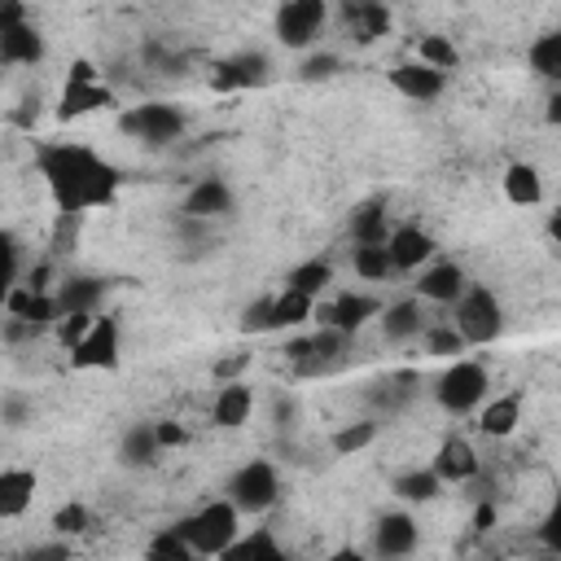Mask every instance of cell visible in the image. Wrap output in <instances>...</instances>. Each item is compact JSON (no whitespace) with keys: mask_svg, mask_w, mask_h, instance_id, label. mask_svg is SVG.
<instances>
[{"mask_svg":"<svg viewBox=\"0 0 561 561\" xmlns=\"http://www.w3.org/2000/svg\"><path fill=\"white\" fill-rule=\"evenodd\" d=\"M35 162H39V175H44V184L61 210L83 215L92 206L114 202L118 171L105 158H96L88 145H39Z\"/></svg>","mask_w":561,"mask_h":561,"instance_id":"cell-1","label":"cell"},{"mask_svg":"<svg viewBox=\"0 0 561 561\" xmlns=\"http://www.w3.org/2000/svg\"><path fill=\"white\" fill-rule=\"evenodd\" d=\"M237 522H241V508L232 500H210L206 508H197L193 517L180 522V535L188 539V548L197 557H224L237 539Z\"/></svg>","mask_w":561,"mask_h":561,"instance_id":"cell-2","label":"cell"},{"mask_svg":"<svg viewBox=\"0 0 561 561\" xmlns=\"http://www.w3.org/2000/svg\"><path fill=\"white\" fill-rule=\"evenodd\" d=\"M118 131L131 140H145V145H171L184 131V114L167 101H145V105H131L118 114Z\"/></svg>","mask_w":561,"mask_h":561,"instance_id":"cell-3","label":"cell"},{"mask_svg":"<svg viewBox=\"0 0 561 561\" xmlns=\"http://www.w3.org/2000/svg\"><path fill=\"white\" fill-rule=\"evenodd\" d=\"M39 57H44V39L26 22L22 0H0V61L4 66H35Z\"/></svg>","mask_w":561,"mask_h":561,"instance_id":"cell-4","label":"cell"},{"mask_svg":"<svg viewBox=\"0 0 561 561\" xmlns=\"http://www.w3.org/2000/svg\"><path fill=\"white\" fill-rule=\"evenodd\" d=\"M456 329L465 333V342L473 346H486L500 337L504 329V311H500V298L491 289H465L456 298Z\"/></svg>","mask_w":561,"mask_h":561,"instance_id":"cell-5","label":"cell"},{"mask_svg":"<svg viewBox=\"0 0 561 561\" xmlns=\"http://www.w3.org/2000/svg\"><path fill=\"white\" fill-rule=\"evenodd\" d=\"M486 386H491V381H486V368L456 355V364L438 377V403H443L447 412L465 416V412H473V408L486 399Z\"/></svg>","mask_w":561,"mask_h":561,"instance_id":"cell-6","label":"cell"},{"mask_svg":"<svg viewBox=\"0 0 561 561\" xmlns=\"http://www.w3.org/2000/svg\"><path fill=\"white\" fill-rule=\"evenodd\" d=\"M276 495H280V478H276V469H272L267 460L241 465V469L232 473V482H228V500H232L241 513H263V508L276 504Z\"/></svg>","mask_w":561,"mask_h":561,"instance_id":"cell-7","label":"cell"},{"mask_svg":"<svg viewBox=\"0 0 561 561\" xmlns=\"http://www.w3.org/2000/svg\"><path fill=\"white\" fill-rule=\"evenodd\" d=\"M324 26V0H285L276 9V39L285 48H307Z\"/></svg>","mask_w":561,"mask_h":561,"instance_id":"cell-8","label":"cell"},{"mask_svg":"<svg viewBox=\"0 0 561 561\" xmlns=\"http://www.w3.org/2000/svg\"><path fill=\"white\" fill-rule=\"evenodd\" d=\"M70 364L75 368H114L118 364V320L96 316L92 329L70 346Z\"/></svg>","mask_w":561,"mask_h":561,"instance_id":"cell-9","label":"cell"},{"mask_svg":"<svg viewBox=\"0 0 561 561\" xmlns=\"http://www.w3.org/2000/svg\"><path fill=\"white\" fill-rule=\"evenodd\" d=\"M263 79H267V57H263V53H237V57L210 66V83H215L219 92H232V88H259Z\"/></svg>","mask_w":561,"mask_h":561,"instance_id":"cell-10","label":"cell"},{"mask_svg":"<svg viewBox=\"0 0 561 561\" xmlns=\"http://www.w3.org/2000/svg\"><path fill=\"white\" fill-rule=\"evenodd\" d=\"M4 311H9V316H22V320H31V324H53V320H61V302H57L48 289H31L26 280H22V285H9Z\"/></svg>","mask_w":561,"mask_h":561,"instance_id":"cell-11","label":"cell"},{"mask_svg":"<svg viewBox=\"0 0 561 561\" xmlns=\"http://www.w3.org/2000/svg\"><path fill=\"white\" fill-rule=\"evenodd\" d=\"M390 83H394V92H403L408 101H434V96H443V70L438 66H425V61H403V66H394L390 70Z\"/></svg>","mask_w":561,"mask_h":561,"instance_id":"cell-12","label":"cell"},{"mask_svg":"<svg viewBox=\"0 0 561 561\" xmlns=\"http://www.w3.org/2000/svg\"><path fill=\"white\" fill-rule=\"evenodd\" d=\"M373 316H381V302H377V298H368V294H337V298L320 311V324H333V329H342V333H355V329H364Z\"/></svg>","mask_w":561,"mask_h":561,"instance_id":"cell-13","label":"cell"},{"mask_svg":"<svg viewBox=\"0 0 561 561\" xmlns=\"http://www.w3.org/2000/svg\"><path fill=\"white\" fill-rule=\"evenodd\" d=\"M342 22L359 44H373L390 31V9L381 0H342Z\"/></svg>","mask_w":561,"mask_h":561,"instance_id":"cell-14","label":"cell"},{"mask_svg":"<svg viewBox=\"0 0 561 561\" xmlns=\"http://www.w3.org/2000/svg\"><path fill=\"white\" fill-rule=\"evenodd\" d=\"M416 522L408 513H386L377 526H373V552L377 557H408L416 548Z\"/></svg>","mask_w":561,"mask_h":561,"instance_id":"cell-15","label":"cell"},{"mask_svg":"<svg viewBox=\"0 0 561 561\" xmlns=\"http://www.w3.org/2000/svg\"><path fill=\"white\" fill-rule=\"evenodd\" d=\"M386 250H390V259H394V272H412V267H421V263L434 254V241H430V232H421L416 224H399V228H390Z\"/></svg>","mask_w":561,"mask_h":561,"instance_id":"cell-16","label":"cell"},{"mask_svg":"<svg viewBox=\"0 0 561 561\" xmlns=\"http://www.w3.org/2000/svg\"><path fill=\"white\" fill-rule=\"evenodd\" d=\"M228 210H232V188H228L224 180H202V184H193L188 197H184V215H188V219H219V215H228Z\"/></svg>","mask_w":561,"mask_h":561,"instance_id":"cell-17","label":"cell"},{"mask_svg":"<svg viewBox=\"0 0 561 561\" xmlns=\"http://www.w3.org/2000/svg\"><path fill=\"white\" fill-rule=\"evenodd\" d=\"M434 469H438L443 482H469V478H478V451L465 438H443L438 456H434Z\"/></svg>","mask_w":561,"mask_h":561,"instance_id":"cell-18","label":"cell"},{"mask_svg":"<svg viewBox=\"0 0 561 561\" xmlns=\"http://www.w3.org/2000/svg\"><path fill=\"white\" fill-rule=\"evenodd\" d=\"M101 105H114V92L105 88V83H96V79H70L66 83V92H61V105H57V114L61 118H79V114H88V110H101Z\"/></svg>","mask_w":561,"mask_h":561,"instance_id":"cell-19","label":"cell"},{"mask_svg":"<svg viewBox=\"0 0 561 561\" xmlns=\"http://www.w3.org/2000/svg\"><path fill=\"white\" fill-rule=\"evenodd\" d=\"M416 294L430 298V302H456V298L465 294V272H460L456 263H434V267L421 272Z\"/></svg>","mask_w":561,"mask_h":561,"instance_id":"cell-20","label":"cell"},{"mask_svg":"<svg viewBox=\"0 0 561 561\" xmlns=\"http://www.w3.org/2000/svg\"><path fill=\"white\" fill-rule=\"evenodd\" d=\"M250 408H254V394L245 381H228L219 394H215V425L224 430H237L250 421Z\"/></svg>","mask_w":561,"mask_h":561,"instance_id":"cell-21","label":"cell"},{"mask_svg":"<svg viewBox=\"0 0 561 561\" xmlns=\"http://www.w3.org/2000/svg\"><path fill=\"white\" fill-rule=\"evenodd\" d=\"M35 500V473L31 469H4L0 473V517H22Z\"/></svg>","mask_w":561,"mask_h":561,"instance_id":"cell-22","label":"cell"},{"mask_svg":"<svg viewBox=\"0 0 561 561\" xmlns=\"http://www.w3.org/2000/svg\"><path fill=\"white\" fill-rule=\"evenodd\" d=\"M101 298H105V280H96V276H70V280H61V294H57L61 316H66V311H88V316H96Z\"/></svg>","mask_w":561,"mask_h":561,"instance_id":"cell-23","label":"cell"},{"mask_svg":"<svg viewBox=\"0 0 561 561\" xmlns=\"http://www.w3.org/2000/svg\"><path fill=\"white\" fill-rule=\"evenodd\" d=\"M517 421H522V399H517V394H500V399L482 403L478 430H482L486 438H504V434L517 430Z\"/></svg>","mask_w":561,"mask_h":561,"instance_id":"cell-24","label":"cell"},{"mask_svg":"<svg viewBox=\"0 0 561 561\" xmlns=\"http://www.w3.org/2000/svg\"><path fill=\"white\" fill-rule=\"evenodd\" d=\"M351 237H355V245H386L390 241L386 206L381 202H364L359 210H351Z\"/></svg>","mask_w":561,"mask_h":561,"instance_id":"cell-25","label":"cell"},{"mask_svg":"<svg viewBox=\"0 0 561 561\" xmlns=\"http://www.w3.org/2000/svg\"><path fill=\"white\" fill-rule=\"evenodd\" d=\"M421 329H425V320H421V302H412V298L390 302V307L381 311V333H386L390 342H408V337H416Z\"/></svg>","mask_w":561,"mask_h":561,"instance_id":"cell-26","label":"cell"},{"mask_svg":"<svg viewBox=\"0 0 561 561\" xmlns=\"http://www.w3.org/2000/svg\"><path fill=\"white\" fill-rule=\"evenodd\" d=\"M311 302H316L311 294L285 285V289L272 298V329H294V324H302V320L311 316Z\"/></svg>","mask_w":561,"mask_h":561,"instance_id":"cell-27","label":"cell"},{"mask_svg":"<svg viewBox=\"0 0 561 561\" xmlns=\"http://www.w3.org/2000/svg\"><path fill=\"white\" fill-rule=\"evenodd\" d=\"M158 451H162L158 430H153V425H131V430L123 434L118 460H123V465H153V456H158Z\"/></svg>","mask_w":561,"mask_h":561,"instance_id":"cell-28","label":"cell"},{"mask_svg":"<svg viewBox=\"0 0 561 561\" xmlns=\"http://www.w3.org/2000/svg\"><path fill=\"white\" fill-rule=\"evenodd\" d=\"M504 193H508V202H517V206H535V202L543 197L539 171L526 167V162H513V167L504 171Z\"/></svg>","mask_w":561,"mask_h":561,"instance_id":"cell-29","label":"cell"},{"mask_svg":"<svg viewBox=\"0 0 561 561\" xmlns=\"http://www.w3.org/2000/svg\"><path fill=\"white\" fill-rule=\"evenodd\" d=\"M438 486H443L438 469H408V473H399V478H394V495H399V500H412V504L434 500V495H438Z\"/></svg>","mask_w":561,"mask_h":561,"instance_id":"cell-30","label":"cell"},{"mask_svg":"<svg viewBox=\"0 0 561 561\" xmlns=\"http://www.w3.org/2000/svg\"><path fill=\"white\" fill-rule=\"evenodd\" d=\"M530 70H535L539 79H548V83L561 88V35H557V31H552V35H539V39L530 44Z\"/></svg>","mask_w":561,"mask_h":561,"instance_id":"cell-31","label":"cell"},{"mask_svg":"<svg viewBox=\"0 0 561 561\" xmlns=\"http://www.w3.org/2000/svg\"><path fill=\"white\" fill-rule=\"evenodd\" d=\"M351 263H355V272H359L364 280H386V276L394 272V259H390L386 245H355Z\"/></svg>","mask_w":561,"mask_h":561,"instance_id":"cell-32","label":"cell"},{"mask_svg":"<svg viewBox=\"0 0 561 561\" xmlns=\"http://www.w3.org/2000/svg\"><path fill=\"white\" fill-rule=\"evenodd\" d=\"M224 557H228V561H254V557L276 561V557H280V543L272 539V530H254V535H245V539H232V548H228Z\"/></svg>","mask_w":561,"mask_h":561,"instance_id":"cell-33","label":"cell"},{"mask_svg":"<svg viewBox=\"0 0 561 561\" xmlns=\"http://www.w3.org/2000/svg\"><path fill=\"white\" fill-rule=\"evenodd\" d=\"M329 280H333V272H329V263H324V259L298 263V267L289 272V285H294V289H302V294H311V298H316V294H320Z\"/></svg>","mask_w":561,"mask_h":561,"instance_id":"cell-34","label":"cell"},{"mask_svg":"<svg viewBox=\"0 0 561 561\" xmlns=\"http://www.w3.org/2000/svg\"><path fill=\"white\" fill-rule=\"evenodd\" d=\"M373 438H377V421H355V425H342L333 434V451L337 456H351V451H364Z\"/></svg>","mask_w":561,"mask_h":561,"instance_id":"cell-35","label":"cell"},{"mask_svg":"<svg viewBox=\"0 0 561 561\" xmlns=\"http://www.w3.org/2000/svg\"><path fill=\"white\" fill-rule=\"evenodd\" d=\"M145 552H149L153 561H184V557H193V548H188V539L180 535V526H171V530L153 535Z\"/></svg>","mask_w":561,"mask_h":561,"instance_id":"cell-36","label":"cell"},{"mask_svg":"<svg viewBox=\"0 0 561 561\" xmlns=\"http://www.w3.org/2000/svg\"><path fill=\"white\" fill-rule=\"evenodd\" d=\"M465 346H469V342H465V333H460L456 324H451V329H425V351H430V355L456 359Z\"/></svg>","mask_w":561,"mask_h":561,"instance_id":"cell-37","label":"cell"},{"mask_svg":"<svg viewBox=\"0 0 561 561\" xmlns=\"http://www.w3.org/2000/svg\"><path fill=\"white\" fill-rule=\"evenodd\" d=\"M416 53H421V61H425V66H438V70H451V66L460 61V57H456V48H451L443 35H425Z\"/></svg>","mask_w":561,"mask_h":561,"instance_id":"cell-38","label":"cell"},{"mask_svg":"<svg viewBox=\"0 0 561 561\" xmlns=\"http://www.w3.org/2000/svg\"><path fill=\"white\" fill-rule=\"evenodd\" d=\"M53 530L57 535H83L88 530V508L83 504H61L57 517H53Z\"/></svg>","mask_w":561,"mask_h":561,"instance_id":"cell-39","label":"cell"},{"mask_svg":"<svg viewBox=\"0 0 561 561\" xmlns=\"http://www.w3.org/2000/svg\"><path fill=\"white\" fill-rule=\"evenodd\" d=\"M333 75H337V57H333V53H316V57H307V61L298 66V79H302V83L333 79Z\"/></svg>","mask_w":561,"mask_h":561,"instance_id":"cell-40","label":"cell"},{"mask_svg":"<svg viewBox=\"0 0 561 561\" xmlns=\"http://www.w3.org/2000/svg\"><path fill=\"white\" fill-rule=\"evenodd\" d=\"M241 329L245 333H267L272 329V298H254L245 307V316H241Z\"/></svg>","mask_w":561,"mask_h":561,"instance_id":"cell-41","label":"cell"},{"mask_svg":"<svg viewBox=\"0 0 561 561\" xmlns=\"http://www.w3.org/2000/svg\"><path fill=\"white\" fill-rule=\"evenodd\" d=\"M539 535H543L548 552H557V557H561V491H557V500H552V508H548V517H543Z\"/></svg>","mask_w":561,"mask_h":561,"instance_id":"cell-42","label":"cell"},{"mask_svg":"<svg viewBox=\"0 0 561 561\" xmlns=\"http://www.w3.org/2000/svg\"><path fill=\"white\" fill-rule=\"evenodd\" d=\"M245 364H250V351H237L232 359H219V364H215V377H224V381H237V377L245 373Z\"/></svg>","mask_w":561,"mask_h":561,"instance_id":"cell-43","label":"cell"},{"mask_svg":"<svg viewBox=\"0 0 561 561\" xmlns=\"http://www.w3.org/2000/svg\"><path fill=\"white\" fill-rule=\"evenodd\" d=\"M153 430H158V443H162V447H180V443H184V430H180L175 421H162V425H153Z\"/></svg>","mask_w":561,"mask_h":561,"instance_id":"cell-44","label":"cell"},{"mask_svg":"<svg viewBox=\"0 0 561 561\" xmlns=\"http://www.w3.org/2000/svg\"><path fill=\"white\" fill-rule=\"evenodd\" d=\"M473 526H478V530H491V526H495V504L482 500V504L473 508Z\"/></svg>","mask_w":561,"mask_h":561,"instance_id":"cell-45","label":"cell"},{"mask_svg":"<svg viewBox=\"0 0 561 561\" xmlns=\"http://www.w3.org/2000/svg\"><path fill=\"white\" fill-rule=\"evenodd\" d=\"M48 276H53V267H48V263H39V267H31V272H26V285H31V289H48Z\"/></svg>","mask_w":561,"mask_h":561,"instance_id":"cell-46","label":"cell"},{"mask_svg":"<svg viewBox=\"0 0 561 561\" xmlns=\"http://www.w3.org/2000/svg\"><path fill=\"white\" fill-rule=\"evenodd\" d=\"M53 557H70V548L66 543H48V548H35L31 552V561H53Z\"/></svg>","mask_w":561,"mask_h":561,"instance_id":"cell-47","label":"cell"},{"mask_svg":"<svg viewBox=\"0 0 561 561\" xmlns=\"http://www.w3.org/2000/svg\"><path fill=\"white\" fill-rule=\"evenodd\" d=\"M4 421L9 425H22V399H13V394L4 399Z\"/></svg>","mask_w":561,"mask_h":561,"instance_id":"cell-48","label":"cell"},{"mask_svg":"<svg viewBox=\"0 0 561 561\" xmlns=\"http://www.w3.org/2000/svg\"><path fill=\"white\" fill-rule=\"evenodd\" d=\"M543 118H548V123H557V127H561V88H557V92H552V96H548V110H543Z\"/></svg>","mask_w":561,"mask_h":561,"instance_id":"cell-49","label":"cell"},{"mask_svg":"<svg viewBox=\"0 0 561 561\" xmlns=\"http://www.w3.org/2000/svg\"><path fill=\"white\" fill-rule=\"evenodd\" d=\"M548 232H552V241H561V210H552V219H548Z\"/></svg>","mask_w":561,"mask_h":561,"instance_id":"cell-50","label":"cell"},{"mask_svg":"<svg viewBox=\"0 0 561 561\" xmlns=\"http://www.w3.org/2000/svg\"><path fill=\"white\" fill-rule=\"evenodd\" d=\"M557 35H561V31H557Z\"/></svg>","mask_w":561,"mask_h":561,"instance_id":"cell-51","label":"cell"}]
</instances>
